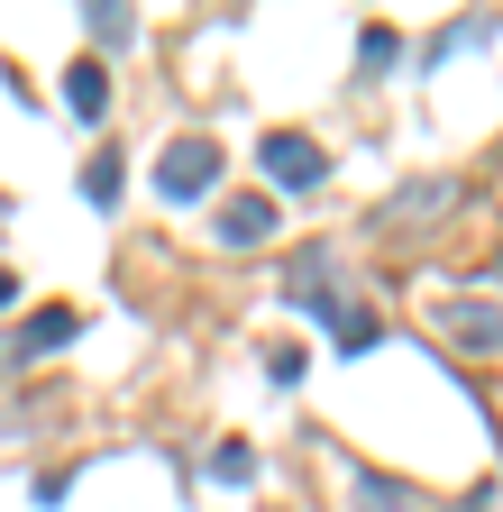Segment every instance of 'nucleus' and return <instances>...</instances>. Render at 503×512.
I'll list each match as a JSON object with an SVG mask.
<instances>
[{"label": "nucleus", "mask_w": 503, "mask_h": 512, "mask_svg": "<svg viewBox=\"0 0 503 512\" xmlns=\"http://www.w3.org/2000/svg\"><path fill=\"white\" fill-rule=\"evenodd\" d=\"M211 183H220V147L211 138H174L156 156V192H165V202H202Z\"/></svg>", "instance_id": "nucleus-1"}, {"label": "nucleus", "mask_w": 503, "mask_h": 512, "mask_svg": "<svg viewBox=\"0 0 503 512\" xmlns=\"http://www.w3.org/2000/svg\"><path fill=\"white\" fill-rule=\"evenodd\" d=\"M257 165H266V183H284V192H311V183H321V174H330V156H321V147H311V138H302V128H275V138L257 147Z\"/></svg>", "instance_id": "nucleus-2"}, {"label": "nucleus", "mask_w": 503, "mask_h": 512, "mask_svg": "<svg viewBox=\"0 0 503 512\" xmlns=\"http://www.w3.org/2000/svg\"><path fill=\"white\" fill-rule=\"evenodd\" d=\"M266 238H275V202H266V192L220 202V247H266Z\"/></svg>", "instance_id": "nucleus-3"}, {"label": "nucleus", "mask_w": 503, "mask_h": 512, "mask_svg": "<svg viewBox=\"0 0 503 512\" xmlns=\"http://www.w3.org/2000/svg\"><path fill=\"white\" fill-rule=\"evenodd\" d=\"M439 320H449L458 348H485V357L503 348V311H494V302H439Z\"/></svg>", "instance_id": "nucleus-4"}, {"label": "nucleus", "mask_w": 503, "mask_h": 512, "mask_svg": "<svg viewBox=\"0 0 503 512\" xmlns=\"http://www.w3.org/2000/svg\"><path fill=\"white\" fill-rule=\"evenodd\" d=\"M83 330V311H37V320H19V339H10V357L28 366V357H46V348H65Z\"/></svg>", "instance_id": "nucleus-5"}, {"label": "nucleus", "mask_w": 503, "mask_h": 512, "mask_svg": "<svg viewBox=\"0 0 503 512\" xmlns=\"http://www.w3.org/2000/svg\"><path fill=\"white\" fill-rule=\"evenodd\" d=\"M449 202H458V183H412V192H394V202H385V229H412V220H439Z\"/></svg>", "instance_id": "nucleus-6"}, {"label": "nucleus", "mask_w": 503, "mask_h": 512, "mask_svg": "<svg viewBox=\"0 0 503 512\" xmlns=\"http://www.w3.org/2000/svg\"><path fill=\"white\" fill-rule=\"evenodd\" d=\"M65 110H74V119H101V110H110V74H101L92 55L74 64V74H65Z\"/></svg>", "instance_id": "nucleus-7"}, {"label": "nucleus", "mask_w": 503, "mask_h": 512, "mask_svg": "<svg viewBox=\"0 0 503 512\" xmlns=\"http://www.w3.org/2000/svg\"><path fill=\"white\" fill-rule=\"evenodd\" d=\"M119 192H129V165H119V156H92L83 165V202L92 211H119Z\"/></svg>", "instance_id": "nucleus-8"}, {"label": "nucleus", "mask_w": 503, "mask_h": 512, "mask_svg": "<svg viewBox=\"0 0 503 512\" xmlns=\"http://www.w3.org/2000/svg\"><path fill=\"white\" fill-rule=\"evenodd\" d=\"M83 37H92V46H129V37H138V19L119 10V0H92V10H83Z\"/></svg>", "instance_id": "nucleus-9"}, {"label": "nucleus", "mask_w": 503, "mask_h": 512, "mask_svg": "<svg viewBox=\"0 0 503 512\" xmlns=\"http://www.w3.org/2000/svg\"><path fill=\"white\" fill-rule=\"evenodd\" d=\"M357 512H412V485H394V476L357 467Z\"/></svg>", "instance_id": "nucleus-10"}, {"label": "nucleus", "mask_w": 503, "mask_h": 512, "mask_svg": "<svg viewBox=\"0 0 503 512\" xmlns=\"http://www.w3.org/2000/svg\"><path fill=\"white\" fill-rule=\"evenodd\" d=\"M247 476H257V448H247V439H220L211 448V485H247Z\"/></svg>", "instance_id": "nucleus-11"}, {"label": "nucleus", "mask_w": 503, "mask_h": 512, "mask_svg": "<svg viewBox=\"0 0 503 512\" xmlns=\"http://www.w3.org/2000/svg\"><path fill=\"white\" fill-rule=\"evenodd\" d=\"M266 375H275V384H302V348L275 339V348H266Z\"/></svg>", "instance_id": "nucleus-12"}]
</instances>
